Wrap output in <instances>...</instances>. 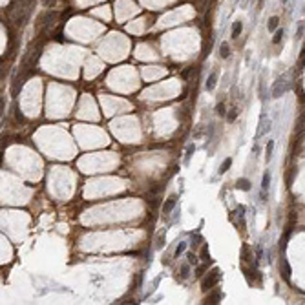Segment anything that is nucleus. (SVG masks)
I'll use <instances>...</instances> for the list:
<instances>
[{"label":"nucleus","mask_w":305,"mask_h":305,"mask_svg":"<svg viewBox=\"0 0 305 305\" xmlns=\"http://www.w3.org/2000/svg\"><path fill=\"white\" fill-rule=\"evenodd\" d=\"M281 38H283V29H278V31L274 33V38H272V44H279V42H281Z\"/></svg>","instance_id":"16"},{"label":"nucleus","mask_w":305,"mask_h":305,"mask_svg":"<svg viewBox=\"0 0 305 305\" xmlns=\"http://www.w3.org/2000/svg\"><path fill=\"white\" fill-rule=\"evenodd\" d=\"M270 130V119H265V115H261V121H260V130H258V139L260 137H263L267 132Z\"/></svg>","instance_id":"3"},{"label":"nucleus","mask_w":305,"mask_h":305,"mask_svg":"<svg viewBox=\"0 0 305 305\" xmlns=\"http://www.w3.org/2000/svg\"><path fill=\"white\" fill-rule=\"evenodd\" d=\"M278 24H279V18H278L276 15H274V17H270V18H269V26H267V28H269V31H274V29L278 28Z\"/></svg>","instance_id":"12"},{"label":"nucleus","mask_w":305,"mask_h":305,"mask_svg":"<svg viewBox=\"0 0 305 305\" xmlns=\"http://www.w3.org/2000/svg\"><path fill=\"white\" fill-rule=\"evenodd\" d=\"M194 150H196V146H194V145H190V146H188V150H186V157H185V163H188V161H190V155H192V152H194Z\"/></svg>","instance_id":"22"},{"label":"nucleus","mask_w":305,"mask_h":305,"mask_svg":"<svg viewBox=\"0 0 305 305\" xmlns=\"http://www.w3.org/2000/svg\"><path fill=\"white\" fill-rule=\"evenodd\" d=\"M216 113H218V115H221V117H223V115H227V111H225V104H223V102H218V106H216Z\"/></svg>","instance_id":"17"},{"label":"nucleus","mask_w":305,"mask_h":305,"mask_svg":"<svg viewBox=\"0 0 305 305\" xmlns=\"http://www.w3.org/2000/svg\"><path fill=\"white\" fill-rule=\"evenodd\" d=\"M219 55H221L223 59H227V57L230 55V46H228L227 42H221V46H219Z\"/></svg>","instance_id":"9"},{"label":"nucleus","mask_w":305,"mask_h":305,"mask_svg":"<svg viewBox=\"0 0 305 305\" xmlns=\"http://www.w3.org/2000/svg\"><path fill=\"white\" fill-rule=\"evenodd\" d=\"M263 258V249H261V245H256V260L260 261Z\"/></svg>","instance_id":"20"},{"label":"nucleus","mask_w":305,"mask_h":305,"mask_svg":"<svg viewBox=\"0 0 305 305\" xmlns=\"http://www.w3.org/2000/svg\"><path fill=\"white\" fill-rule=\"evenodd\" d=\"M219 300H221V292L216 291L214 294H210V296L206 298V303H219Z\"/></svg>","instance_id":"13"},{"label":"nucleus","mask_w":305,"mask_h":305,"mask_svg":"<svg viewBox=\"0 0 305 305\" xmlns=\"http://www.w3.org/2000/svg\"><path fill=\"white\" fill-rule=\"evenodd\" d=\"M303 29H305V26H303V22H300V24H298V33H296V40H300L301 38V35H303Z\"/></svg>","instance_id":"18"},{"label":"nucleus","mask_w":305,"mask_h":305,"mask_svg":"<svg viewBox=\"0 0 305 305\" xmlns=\"http://www.w3.org/2000/svg\"><path fill=\"white\" fill-rule=\"evenodd\" d=\"M285 91H287L285 82L281 81V79H278V81H276V84H274V88H272V99H279Z\"/></svg>","instance_id":"2"},{"label":"nucleus","mask_w":305,"mask_h":305,"mask_svg":"<svg viewBox=\"0 0 305 305\" xmlns=\"http://www.w3.org/2000/svg\"><path fill=\"white\" fill-rule=\"evenodd\" d=\"M163 241H165V232H161V234H159V238H157V245H155V247H157V249H161V247H163Z\"/></svg>","instance_id":"24"},{"label":"nucleus","mask_w":305,"mask_h":305,"mask_svg":"<svg viewBox=\"0 0 305 305\" xmlns=\"http://www.w3.org/2000/svg\"><path fill=\"white\" fill-rule=\"evenodd\" d=\"M186 258H188V263H190V265H196V263H197V258H196L192 252H188V254H186Z\"/></svg>","instance_id":"23"},{"label":"nucleus","mask_w":305,"mask_h":305,"mask_svg":"<svg viewBox=\"0 0 305 305\" xmlns=\"http://www.w3.org/2000/svg\"><path fill=\"white\" fill-rule=\"evenodd\" d=\"M236 188H239V190H245V192H249V190H250V181H249V179H245V177L238 179V181H236Z\"/></svg>","instance_id":"7"},{"label":"nucleus","mask_w":305,"mask_h":305,"mask_svg":"<svg viewBox=\"0 0 305 305\" xmlns=\"http://www.w3.org/2000/svg\"><path fill=\"white\" fill-rule=\"evenodd\" d=\"M185 249H186V241H179V243H177V247H175V252H174V256H175V258H179V256L185 252Z\"/></svg>","instance_id":"14"},{"label":"nucleus","mask_w":305,"mask_h":305,"mask_svg":"<svg viewBox=\"0 0 305 305\" xmlns=\"http://www.w3.org/2000/svg\"><path fill=\"white\" fill-rule=\"evenodd\" d=\"M216 84H218V69H214V72L208 75V79H206V82H205V88H206L208 91H212V90L216 88Z\"/></svg>","instance_id":"4"},{"label":"nucleus","mask_w":305,"mask_h":305,"mask_svg":"<svg viewBox=\"0 0 305 305\" xmlns=\"http://www.w3.org/2000/svg\"><path fill=\"white\" fill-rule=\"evenodd\" d=\"M241 31H243V24H241V22H234V24H232V31H230V38L236 40L241 35Z\"/></svg>","instance_id":"6"},{"label":"nucleus","mask_w":305,"mask_h":305,"mask_svg":"<svg viewBox=\"0 0 305 305\" xmlns=\"http://www.w3.org/2000/svg\"><path fill=\"white\" fill-rule=\"evenodd\" d=\"M269 186H270V172H265L263 174V179H261V190H269Z\"/></svg>","instance_id":"8"},{"label":"nucleus","mask_w":305,"mask_h":305,"mask_svg":"<svg viewBox=\"0 0 305 305\" xmlns=\"http://www.w3.org/2000/svg\"><path fill=\"white\" fill-rule=\"evenodd\" d=\"M236 119H238V108H232V110L227 113V121H228V123H234Z\"/></svg>","instance_id":"15"},{"label":"nucleus","mask_w":305,"mask_h":305,"mask_svg":"<svg viewBox=\"0 0 305 305\" xmlns=\"http://www.w3.org/2000/svg\"><path fill=\"white\" fill-rule=\"evenodd\" d=\"M272 152H274V141H269L267 148H265V157H267V161L272 159Z\"/></svg>","instance_id":"11"},{"label":"nucleus","mask_w":305,"mask_h":305,"mask_svg":"<svg viewBox=\"0 0 305 305\" xmlns=\"http://www.w3.org/2000/svg\"><path fill=\"white\" fill-rule=\"evenodd\" d=\"M208 258H210L208 249H206V247H203V249H201V260H203V261H208Z\"/></svg>","instance_id":"21"},{"label":"nucleus","mask_w":305,"mask_h":305,"mask_svg":"<svg viewBox=\"0 0 305 305\" xmlns=\"http://www.w3.org/2000/svg\"><path fill=\"white\" fill-rule=\"evenodd\" d=\"M203 272H205V267H197V272H196V274H197V276H201Z\"/></svg>","instance_id":"25"},{"label":"nucleus","mask_w":305,"mask_h":305,"mask_svg":"<svg viewBox=\"0 0 305 305\" xmlns=\"http://www.w3.org/2000/svg\"><path fill=\"white\" fill-rule=\"evenodd\" d=\"M281 4H287V0H281Z\"/></svg>","instance_id":"26"},{"label":"nucleus","mask_w":305,"mask_h":305,"mask_svg":"<svg viewBox=\"0 0 305 305\" xmlns=\"http://www.w3.org/2000/svg\"><path fill=\"white\" fill-rule=\"evenodd\" d=\"M188 270H190V263H185V265L181 267V276L186 278V276H188Z\"/></svg>","instance_id":"19"},{"label":"nucleus","mask_w":305,"mask_h":305,"mask_svg":"<svg viewBox=\"0 0 305 305\" xmlns=\"http://www.w3.org/2000/svg\"><path fill=\"white\" fill-rule=\"evenodd\" d=\"M232 166V159L230 157H227L221 165H219V174H225V172H228V168Z\"/></svg>","instance_id":"10"},{"label":"nucleus","mask_w":305,"mask_h":305,"mask_svg":"<svg viewBox=\"0 0 305 305\" xmlns=\"http://www.w3.org/2000/svg\"><path fill=\"white\" fill-rule=\"evenodd\" d=\"M219 279H221V272H219V269H214L212 272H208V276L203 279L201 289H203V291H212V289L218 285Z\"/></svg>","instance_id":"1"},{"label":"nucleus","mask_w":305,"mask_h":305,"mask_svg":"<svg viewBox=\"0 0 305 305\" xmlns=\"http://www.w3.org/2000/svg\"><path fill=\"white\" fill-rule=\"evenodd\" d=\"M175 205H177V197H175V196H170V197L165 201V205H163V214H170Z\"/></svg>","instance_id":"5"}]
</instances>
